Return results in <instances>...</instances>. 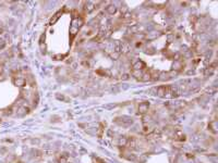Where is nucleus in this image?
Masks as SVG:
<instances>
[{
	"label": "nucleus",
	"instance_id": "f257e3e1",
	"mask_svg": "<svg viewBox=\"0 0 218 163\" xmlns=\"http://www.w3.org/2000/svg\"><path fill=\"white\" fill-rule=\"evenodd\" d=\"M148 109H150V103L148 102H143V103H140L139 105V112L141 114H146L148 112Z\"/></svg>",
	"mask_w": 218,
	"mask_h": 163
},
{
	"label": "nucleus",
	"instance_id": "f03ea898",
	"mask_svg": "<svg viewBox=\"0 0 218 163\" xmlns=\"http://www.w3.org/2000/svg\"><path fill=\"white\" fill-rule=\"evenodd\" d=\"M166 91H167V86H160L157 88L156 95L158 97H165L166 96Z\"/></svg>",
	"mask_w": 218,
	"mask_h": 163
},
{
	"label": "nucleus",
	"instance_id": "7ed1b4c3",
	"mask_svg": "<svg viewBox=\"0 0 218 163\" xmlns=\"http://www.w3.org/2000/svg\"><path fill=\"white\" fill-rule=\"evenodd\" d=\"M145 69V63L142 61H136L135 63L133 64V70H139V71H142Z\"/></svg>",
	"mask_w": 218,
	"mask_h": 163
},
{
	"label": "nucleus",
	"instance_id": "20e7f679",
	"mask_svg": "<svg viewBox=\"0 0 218 163\" xmlns=\"http://www.w3.org/2000/svg\"><path fill=\"white\" fill-rule=\"evenodd\" d=\"M128 139L129 138H126V137H120L119 138V141H118V145H119L120 147H125L126 146V143H128Z\"/></svg>",
	"mask_w": 218,
	"mask_h": 163
},
{
	"label": "nucleus",
	"instance_id": "39448f33",
	"mask_svg": "<svg viewBox=\"0 0 218 163\" xmlns=\"http://www.w3.org/2000/svg\"><path fill=\"white\" fill-rule=\"evenodd\" d=\"M106 11L109 13L110 15H112V14H115V13H116V11H117V8H116L115 5L111 4V5H108V7L106 8Z\"/></svg>",
	"mask_w": 218,
	"mask_h": 163
},
{
	"label": "nucleus",
	"instance_id": "423d86ee",
	"mask_svg": "<svg viewBox=\"0 0 218 163\" xmlns=\"http://www.w3.org/2000/svg\"><path fill=\"white\" fill-rule=\"evenodd\" d=\"M182 67V64L180 61H175V63H173V70H180Z\"/></svg>",
	"mask_w": 218,
	"mask_h": 163
}]
</instances>
